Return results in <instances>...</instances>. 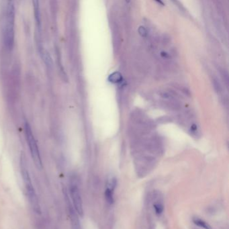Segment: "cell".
I'll return each instance as SVG.
<instances>
[{"label": "cell", "mask_w": 229, "mask_h": 229, "mask_svg": "<svg viewBox=\"0 0 229 229\" xmlns=\"http://www.w3.org/2000/svg\"><path fill=\"white\" fill-rule=\"evenodd\" d=\"M4 42L8 49L11 50L14 44V27H15V8L12 2H8L3 19Z\"/></svg>", "instance_id": "obj_1"}, {"label": "cell", "mask_w": 229, "mask_h": 229, "mask_svg": "<svg viewBox=\"0 0 229 229\" xmlns=\"http://www.w3.org/2000/svg\"><path fill=\"white\" fill-rule=\"evenodd\" d=\"M20 168H21V173L24 180V183L25 184V188L28 200H29V202L33 210H34L36 213L40 214V206L39 202V199H38L35 188L33 187L31 182V179L30 177L29 171H28L26 159L24 157H22L21 158Z\"/></svg>", "instance_id": "obj_2"}, {"label": "cell", "mask_w": 229, "mask_h": 229, "mask_svg": "<svg viewBox=\"0 0 229 229\" xmlns=\"http://www.w3.org/2000/svg\"><path fill=\"white\" fill-rule=\"evenodd\" d=\"M25 135L27 141V143L29 146L30 153L32 157V159L34 160L36 166L39 169L42 168V161L40 155V152L39 147L37 145V142L36 141L35 138L33 135L32 131L30 125L28 123L25 125Z\"/></svg>", "instance_id": "obj_3"}, {"label": "cell", "mask_w": 229, "mask_h": 229, "mask_svg": "<svg viewBox=\"0 0 229 229\" xmlns=\"http://www.w3.org/2000/svg\"><path fill=\"white\" fill-rule=\"evenodd\" d=\"M70 194L71 197L72 199L73 204L75 208V212L80 216H83V202L82 195L77 185L72 183L70 186Z\"/></svg>", "instance_id": "obj_4"}, {"label": "cell", "mask_w": 229, "mask_h": 229, "mask_svg": "<svg viewBox=\"0 0 229 229\" xmlns=\"http://www.w3.org/2000/svg\"><path fill=\"white\" fill-rule=\"evenodd\" d=\"M70 214H71V222H72L73 229H80L79 226V222L77 218V212H75V210H73L72 208L70 209Z\"/></svg>", "instance_id": "obj_5"}, {"label": "cell", "mask_w": 229, "mask_h": 229, "mask_svg": "<svg viewBox=\"0 0 229 229\" xmlns=\"http://www.w3.org/2000/svg\"><path fill=\"white\" fill-rule=\"evenodd\" d=\"M194 222L195 225H196L197 226L201 227V228H203L204 229H211L210 226L207 222L202 220V219H200L198 218H195V219H194Z\"/></svg>", "instance_id": "obj_6"}, {"label": "cell", "mask_w": 229, "mask_h": 229, "mask_svg": "<svg viewBox=\"0 0 229 229\" xmlns=\"http://www.w3.org/2000/svg\"><path fill=\"white\" fill-rule=\"evenodd\" d=\"M121 79H122V76L120 73H114L109 76V80H110V82L113 83L120 82Z\"/></svg>", "instance_id": "obj_7"}, {"label": "cell", "mask_w": 229, "mask_h": 229, "mask_svg": "<svg viewBox=\"0 0 229 229\" xmlns=\"http://www.w3.org/2000/svg\"><path fill=\"white\" fill-rule=\"evenodd\" d=\"M154 208L157 214H161L163 211V206L161 203L155 204Z\"/></svg>", "instance_id": "obj_8"}, {"label": "cell", "mask_w": 229, "mask_h": 229, "mask_svg": "<svg viewBox=\"0 0 229 229\" xmlns=\"http://www.w3.org/2000/svg\"><path fill=\"white\" fill-rule=\"evenodd\" d=\"M212 83H213V85H214V89H215L216 91L217 92H221V85L220 84V83H219L218 82V80L216 79H212Z\"/></svg>", "instance_id": "obj_9"}, {"label": "cell", "mask_w": 229, "mask_h": 229, "mask_svg": "<svg viewBox=\"0 0 229 229\" xmlns=\"http://www.w3.org/2000/svg\"><path fill=\"white\" fill-rule=\"evenodd\" d=\"M138 32H139V34L143 37H146V35H147L146 30L145 29L144 27H142V26H141L139 28V29H138Z\"/></svg>", "instance_id": "obj_10"}, {"label": "cell", "mask_w": 229, "mask_h": 229, "mask_svg": "<svg viewBox=\"0 0 229 229\" xmlns=\"http://www.w3.org/2000/svg\"><path fill=\"white\" fill-rule=\"evenodd\" d=\"M160 95L162 98H163L165 99H169V98H171V95L169 92H161L160 93Z\"/></svg>", "instance_id": "obj_11"}, {"label": "cell", "mask_w": 229, "mask_h": 229, "mask_svg": "<svg viewBox=\"0 0 229 229\" xmlns=\"http://www.w3.org/2000/svg\"><path fill=\"white\" fill-rule=\"evenodd\" d=\"M161 55L163 57H164V58H165V59H168L169 57V54L167 53V52H161Z\"/></svg>", "instance_id": "obj_12"}]
</instances>
